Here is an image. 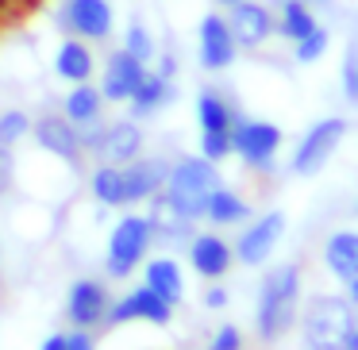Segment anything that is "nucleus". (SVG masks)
Listing matches in <instances>:
<instances>
[{"instance_id": "obj_1", "label": "nucleus", "mask_w": 358, "mask_h": 350, "mask_svg": "<svg viewBox=\"0 0 358 350\" xmlns=\"http://www.w3.org/2000/svg\"><path fill=\"white\" fill-rule=\"evenodd\" d=\"M304 304V265L301 262H273L258 277L255 293V335L273 347L296 331Z\"/></svg>"}, {"instance_id": "obj_2", "label": "nucleus", "mask_w": 358, "mask_h": 350, "mask_svg": "<svg viewBox=\"0 0 358 350\" xmlns=\"http://www.w3.org/2000/svg\"><path fill=\"white\" fill-rule=\"evenodd\" d=\"M155 254V231L143 208H124L116 212L104 239V258H101V277L104 281H131L143 270V262Z\"/></svg>"}, {"instance_id": "obj_3", "label": "nucleus", "mask_w": 358, "mask_h": 350, "mask_svg": "<svg viewBox=\"0 0 358 350\" xmlns=\"http://www.w3.org/2000/svg\"><path fill=\"white\" fill-rule=\"evenodd\" d=\"M301 342L304 350H343L350 331L358 327V312L350 308L347 296L335 293H316L301 304Z\"/></svg>"}, {"instance_id": "obj_4", "label": "nucleus", "mask_w": 358, "mask_h": 350, "mask_svg": "<svg viewBox=\"0 0 358 350\" xmlns=\"http://www.w3.org/2000/svg\"><path fill=\"white\" fill-rule=\"evenodd\" d=\"M224 185V173H220L216 162L193 154H178L170 162V177H166V189L162 193L185 212L193 224H204V208H208V196Z\"/></svg>"}, {"instance_id": "obj_5", "label": "nucleus", "mask_w": 358, "mask_h": 350, "mask_svg": "<svg viewBox=\"0 0 358 350\" xmlns=\"http://www.w3.org/2000/svg\"><path fill=\"white\" fill-rule=\"evenodd\" d=\"M50 24L58 27V35L104 47L116 35L120 16H116V4L112 0H55Z\"/></svg>"}, {"instance_id": "obj_6", "label": "nucleus", "mask_w": 358, "mask_h": 350, "mask_svg": "<svg viewBox=\"0 0 358 350\" xmlns=\"http://www.w3.org/2000/svg\"><path fill=\"white\" fill-rule=\"evenodd\" d=\"M347 131H350L347 116H324V119H316V124H312L308 131L296 139L293 154H289V173H293V177H320V173L327 170V162L339 154Z\"/></svg>"}, {"instance_id": "obj_7", "label": "nucleus", "mask_w": 358, "mask_h": 350, "mask_svg": "<svg viewBox=\"0 0 358 350\" xmlns=\"http://www.w3.org/2000/svg\"><path fill=\"white\" fill-rule=\"evenodd\" d=\"M31 143L43 158L66 166L70 173H85L89 170V158H85V147H81V131L62 116L58 108H43L35 116V127H31Z\"/></svg>"}, {"instance_id": "obj_8", "label": "nucleus", "mask_w": 358, "mask_h": 350, "mask_svg": "<svg viewBox=\"0 0 358 350\" xmlns=\"http://www.w3.org/2000/svg\"><path fill=\"white\" fill-rule=\"evenodd\" d=\"M285 147V131L273 119H255L243 116L231 127V158H239L247 170L255 173H273L278 170V154Z\"/></svg>"}, {"instance_id": "obj_9", "label": "nucleus", "mask_w": 358, "mask_h": 350, "mask_svg": "<svg viewBox=\"0 0 358 350\" xmlns=\"http://www.w3.org/2000/svg\"><path fill=\"white\" fill-rule=\"evenodd\" d=\"M285 212L281 208H270V212H258V216H250L247 224L239 227V235H235L231 250H235V265H247V270H266L270 265V258L278 254L281 239H285Z\"/></svg>"}, {"instance_id": "obj_10", "label": "nucleus", "mask_w": 358, "mask_h": 350, "mask_svg": "<svg viewBox=\"0 0 358 350\" xmlns=\"http://www.w3.org/2000/svg\"><path fill=\"white\" fill-rule=\"evenodd\" d=\"M112 289L104 277H73L66 285V296H62V319L66 327H81V331H104V319H108V308H112Z\"/></svg>"}, {"instance_id": "obj_11", "label": "nucleus", "mask_w": 358, "mask_h": 350, "mask_svg": "<svg viewBox=\"0 0 358 350\" xmlns=\"http://www.w3.org/2000/svg\"><path fill=\"white\" fill-rule=\"evenodd\" d=\"M173 304L162 300L155 289L139 285L124 289V293L112 296V308H108V319H104V331H116V327H127V323H147V327H170L173 323Z\"/></svg>"}, {"instance_id": "obj_12", "label": "nucleus", "mask_w": 358, "mask_h": 350, "mask_svg": "<svg viewBox=\"0 0 358 350\" xmlns=\"http://www.w3.org/2000/svg\"><path fill=\"white\" fill-rule=\"evenodd\" d=\"M239 43H235L231 27H227L224 8H212L196 20V66L204 73H227L239 62Z\"/></svg>"}, {"instance_id": "obj_13", "label": "nucleus", "mask_w": 358, "mask_h": 350, "mask_svg": "<svg viewBox=\"0 0 358 350\" xmlns=\"http://www.w3.org/2000/svg\"><path fill=\"white\" fill-rule=\"evenodd\" d=\"M185 262L201 281H224L227 273H231V265H235L231 239H224L216 227H208V231L196 227L193 239L185 242Z\"/></svg>"}, {"instance_id": "obj_14", "label": "nucleus", "mask_w": 358, "mask_h": 350, "mask_svg": "<svg viewBox=\"0 0 358 350\" xmlns=\"http://www.w3.org/2000/svg\"><path fill=\"white\" fill-rule=\"evenodd\" d=\"M143 78H147V66L135 62L124 47H112L104 54L101 70H96V89L104 93L108 104H127L135 96V89L143 85Z\"/></svg>"}, {"instance_id": "obj_15", "label": "nucleus", "mask_w": 358, "mask_h": 350, "mask_svg": "<svg viewBox=\"0 0 358 350\" xmlns=\"http://www.w3.org/2000/svg\"><path fill=\"white\" fill-rule=\"evenodd\" d=\"M139 154H147V131H143L139 119L124 116H112L104 119V135H101V147H96L93 162H112V166H127L135 162Z\"/></svg>"}, {"instance_id": "obj_16", "label": "nucleus", "mask_w": 358, "mask_h": 350, "mask_svg": "<svg viewBox=\"0 0 358 350\" xmlns=\"http://www.w3.org/2000/svg\"><path fill=\"white\" fill-rule=\"evenodd\" d=\"M224 16L239 50H262L273 39V4H266V0H239V4L224 8Z\"/></svg>"}, {"instance_id": "obj_17", "label": "nucleus", "mask_w": 358, "mask_h": 350, "mask_svg": "<svg viewBox=\"0 0 358 350\" xmlns=\"http://www.w3.org/2000/svg\"><path fill=\"white\" fill-rule=\"evenodd\" d=\"M143 212H147L150 231H155V247H162V250H185V242L193 239V231L201 227V224H193L166 193L150 196V200L143 204Z\"/></svg>"}, {"instance_id": "obj_18", "label": "nucleus", "mask_w": 358, "mask_h": 350, "mask_svg": "<svg viewBox=\"0 0 358 350\" xmlns=\"http://www.w3.org/2000/svg\"><path fill=\"white\" fill-rule=\"evenodd\" d=\"M50 73L62 89L70 85H85V81H96V50L93 43H81V39H62L55 43V54H50Z\"/></svg>"}, {"instance_id": "obj_19", "label": "nucleus", "mask_w": 358, "mask_h": 350, "mask_svg": "<svg viewBox=\"0 0 358 350\" xmlns=\"http://www.w3.org/2000/svg\"><path fill=\"white\" fill-rule=\"evenodd\" d=\"M170 162L166 154H139L135 162L124 166V189H127V208H143L150 196H158L170 177Z\"/></svg>"}, {"instance_id": "obj_20", "label": "nucleus", "mask_w": 358, "mask_h": 350, "mask_svg": "<svg viewBox=\"0 0 358 350\" xmlns=\"http://www.w3.org/2000/svg\"><path fill=\"white\" fill-rule=\"evenodd\" d=\"M193 119L196 131H231L243 119V108L220 85H201L193 96Z\"/></svg>"}, {"instance_id": "obj_21", "label": "nucleus", "mask_w": 358, "mask_h": 350, "mask_svg": "<svg viewBox=\"0 0 358 350\" xmlns=\"http://www.w3.org/2000/svg\"><path fill=\"white\" fill-rule=\"evenodd\" d=\"M139 281L147 289H155L162 300H170L173 308H178L181 300H185L189 285H185V265L178 262V258L170 254V250H162V254H150L147 262H143L139 270Z\"/></svg>"}, {"instance_id": "obj_22", "label": "nucleus", "mask_w": 358, "mask_h": 350, "mask_svg": "<svg viewBox=\"0 0 358 350\" xmlns=\"http://www.w3.org/2000/svg\"><path fill=\"white\" fill-rule=\"evenodd\" d=\"M178 101V81L173 78H162L158 70H147V78H143V85L135 89V96L124 104L127 116L139 119V124H147V119L162 116L170 104Z\"/></svg>"}, {"instance_id": "obj_23", "label": "nucleus", "mask_w": 358, "mask_h": 350, "mask_svg": "<svg viewBox=\"0 0 358 350\" xmlns=\"http://www.w3.org/2000/svg\"><path fill=\"white\" fill-rule=\"evenodd\" d=\"M58 112H62L66 119H70L78 131H85V127L101 124L104 116H108V101H104V93L96 89V81H85V85H70L62 96H58L55 104Z\"/></svg>"}, {"instance_id": "obj_24", "label": "nucleus", "mask_w": 358, "mask_h": 350, "mask_svg": "<svg viewBox=\"0 0 358 350\" xmlns=\"http://www.w3.org/2000/svg\"><path fill=\"white\" fill-rule=\"evenodd\" d=\"M85 193L101 212H124L127 189H124V166L112 162H89L85 170Z\"/></svg>"}, {"instance_id": "obj_25", "label": "nucleus", "mask_w": 358, "mask_h": 350, "mask_svg": "<svg viewBox=\"0 0 358 350\" xmlns=\"http://www.w3.org/2000/svg\"><path fill=\"white\" fill-rule=\"evenodd\" d=\"M316 27H320V16L312 4H304V0H273V35L285 39L289 47L301 43Z\"/></svg>"}, {"instance_id": "obj_26", "label": "nucleus", "mask_w": 358, "mask_h": 350, "mask_svg": "<svg viewBox=\"0 0 358 350\" xmlns=\"http://www.w3.org/2000/svg\"><path fill=\"white\" fill-rule=\"evenodd\" d=\"M250 216H255L250 200L231 185H220L216 193L208 196V208H204V224L216 227V231H224V227H243Z\"/></svg>"}, {"instance_id": "obj_27", "label": "nucleus", "mask_w": 358, "mask_h": 350, "mask_svg": "<svg viewBox=\"0 0 358 350\" xmlns=\"http://www.w3.org/2000/svg\"><path fill=\"white\" fill-rule=\"evenodd\" d=\"M320 254H324V265L335 281L358 277V231L355 227H343V231L327 235Z\"/></svg>"}, {"instance_id": "obj_28", "label": "nucleus", "mask_w": 358, "mask_h": 350, "mask_svg": "<svg viewBox=\"0 0 358 350\" xmlns=\"http://www.w3.org/2000/svg\"><path fill=\"white\" fill-rule=\"evenodd\" d=\"M120 47L127 50V54L135 58V62H143L150 70V66H155V58H158V35L150 31V24L143 16H131L127 20V27H124V35H120Z\"/></svg>"}, {"instance_id": "obj_29", "label": "nucleus", "mask_w": 358, "mask_h": 350, "mask_svg": "<svg viewBox=\"0 0 358 350\" xmlns=\"http://www.w3.org/2000/svg\"><path fill=\"white\" fill-rule=\"evenodd\" d=\"M31 127H35V116L20 104H4L0 108V143L12 150H20L27 139H31Z\"/></svg>"}, {"instance_id": "obj_30", "label": "nucleus", "mask_w": 358, "mask_h": 350, "mask_svg": "<svg viewBox=\"0 0 358 350\" xmlns=\"http://www.w3.org/2000/svg\"><path fill=\"white\" fill-rule=\"evenodd\" d=\"M327 47H331V31L320 24L316 31H308L301 43H293V62L296 66H316L320 58L327 54Z\"/></svg>"}, {"instance_id": "obj_31", "label": "nucleus", "mask_w": 358, "mask_h": 350, "mask_svg": "<svg viewBox=\"0 0 358 350\" xmlns=\"http://www.w3.org/2000/svg\"><path fill=\"white\" fill-rule=\"evenodd\" d=\"M196 154L224 166L231 158V131H196Z\"/></svg>"}, {"instance_id": "obj_32", "label": "nucleus", "mask_w": 358, "mask_h": 350, "mask_svg": "<svg viewBox=\"0 0 358 350\" xmlns=\"http://www.w3.org/2000/svg\"><path fill=\"white\" fill-rule=\"evenodd\" d=\"M16 185H20V158L12 147L0 143V204L16 193Z\"/></svg>"}, {"instance_id": "obj_33", "label": "nucleus", "mask_w": 358, "mask_h": 350, "mask_svg": "<svg viewBox=\"0 0 358 350\" xmlns=\"http://www.w3.org/2000/svg\"><path fill=\"white\" fill-rule=\"evenodd\" d=\"M247 347V335H243L239 323H216L204 342V350H243Z\"/></svg>"}, {"instance_id": "obj_34", "label": "nucleus", "mask_w": 358, "mask_h": 350, "mask_svg": "<svg viewBox=\"0 0 358 350\" xmlns=\"http://www.w3.org/2000/svg\"><path fill=\"white\" fill-rule=\"evenodd\" d=\"M227 304H231V293H227V285H220V281H208L201 293V308L204 312H224Z\"/></svg>"}, {"instance_id": "obj_35", "label": "nucleus", "mask_w": 358, "mask_h": 350, "mask_svg": "<svg viewBox=\"0 0 358 350\" xmlns=\"http://www.w3.org/2000/svg\"><path fill=\"white\" fill-rule=\"evenodd\" d=\"M343 96L350 104H358V50H347V62H343Z\"/></svg>"}, {"instance_id": "obj_36", "label": "nucleus", "mask_w": 358, "mask_h": 350, "mask_svg": "<svg viewBox=\"0 0 358 350\" xmlns=\"http://www.w3.org/2000/svg\"><path fill=\"white\" fill-rule=\"evenodd\" d=\"M66 350H96V331L66 327Z\"/></svg>"}, {"instance_id": "obj_37", "label": "nucleus", "mask_w": 358, "mask_h": 350, "mask_svg": "<svg viewBox=\"0 0 358 350\" xmlns=\"http://www.w3.org/2000/svg\"><path fill=\"white\" fill-rule=\"evenodd\" d=\"M39 350H66V327L62 331H50L47 339L39 342Z\"/></svg>"}, {"instance_id": "obj_38", "label": "nucleus", "mask_w": 358, "mask_h": 350, "mask_svg": "<svg viewBox=\"0 0 358 350\" xmlns=\"http://www.w3.org/2000/svg\"><path fill=\"white\" fill-rule=\"evenodd\" d=\"M343 296L350 300V308L358 312V277H350V281H343Z\"/></svg>"}, {"instance_id": "obj_39", "label": "nucleus", "mask_w": 358, "mask_h": 350, "mask_svg": "<svg viewBox=\"0 0 358 350\" xmlns=\"http://www.w3.org/2000/svg\"><path fill=\"white\" fill-rule=\"evenodd\" d=\"M304 4H312V8H316V12H320V8H331L335 0H304Z\"/></svg>"}, {"instance_id": "obj_40", "label": "nucleus", "mask_w": 358, "mask_h": 350, "mask_svg": "<svg viewBox=\"0 0 358 350\" xmlns=\"http://www.w3.org/2000/svg\"><path fill=\"white\" fill-rule=\"evenodd\" d=\"M343 350H358V327L350 331V339H347V347H343Z\"/></svg>"}, {"instance_id": "obj_41", "label": "nucleus", "mask_w": 358, "mask_h": 350, "mask_svg": "<svg viewBox=\"0 0 358 350\" xmlns=\"http://www.w3.org/2000/svg\"><path fill=\"white\" fill-rule=\"evenodd\" d=\"M216 8H231V4H239V0H212Z\"/></svg>"}, {"instance_id": "obj_42", "label": "nucleus", "mask_w": 358, "mask_h": 350, "mask_svg": "<svg viewBox=\"0 0 358 350\" xmlns=\"http://www.w3.org/2000/svg\"><path fill=\"white\" fill-rule=\"evenodd\" d=\"M0 262H4V239H0Z\"/></svg>"}, {"instance_id": "obj_43", "label": "nucleus", "mask_w": 358, "mask_h": 350, "mask_svg": "<svg viewBox=\"0 0 358 350\" xmlns=\"http://www.w3.org/2000/svg\"><path fill=\"white\" fill-rule=\"evenodd\" d=\"M0 289H4V277H0Z\"/></svg>"}, {"instance_id": "obj_44", "label": "nucleus", "mask_w": 358, "mask_h": 350, "mask_svg": "<svg viewBox=\"0 0 358 350\" xmlns=\"http://www.w3.org/2000/svg\"><path fill=\"white\" fill-rule=\"evenodd\" d=\"M355 212H358V204H355Z\"/></svg>"}]
</instances>
